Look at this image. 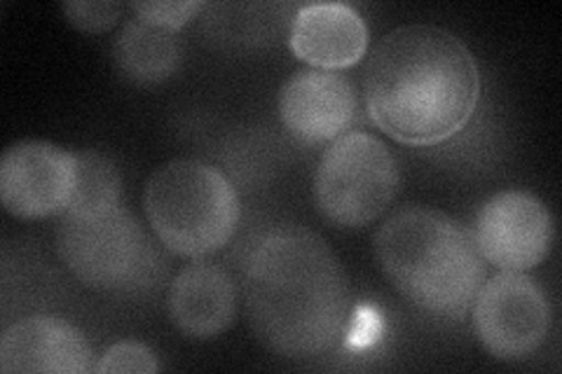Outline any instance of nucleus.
Segmentation results:
<instances>
[{
	"instance_id": "nucleus-14",
	"label": "nucleus",
	"mask_w": 562,
	"mask_h": 374,
	"mask_svg": "<svg viewBox=\"0 0 562 374\" xmlns=\"http://www.w3.org/2000/svg\"><path fill=\"white\" fill-rule=\"evenodd\" d=\"M113 57L120 73L132 82L160 84L179 73L183 49L173 33L132 20L120 29Z\"/></svg>"
},
{
	"instance_id": "nucleus-13",
	"label": "nucleus",
	"mask_w": 562,
	"mask_h": 374,
	"mask_svg": "<svg viewBox=\"0 0 562 374\" xmlns=\"http://www.w3.org/2000/svg\"><path fill=\"white\" fill-rule=\"evenodd\" d=\"M289 45L310 68L340 73L366 57L368 26L347 3H310L293 16Z\"/></svg>"
},
{
	"instance_id": "nucleus-18",
	"label": "nucleus",
	"mask_w": 562,
	"mask_h": 374,
	"mask_svg": "<svg viewBox=\"0 0 562 374\" xmlns=\"http://www.w3.org/2000/svg\"><path fill=\"white\" fill-rule=\"evenodd\" d=\"M125 5L117 0H68L64 3V16L70 26L85 33H105L122 20Z\"/></svg>"
},
{
	"instance_id": "nucleus-3",
	"label": "nucleus",
	"mask_w": 562,
	"mask_h": 374,
	"mask_svg": "<svg viewBox=\"0 0 562 374\" xmlns=\"http://www.w3.org/2000/svg\"><path fill=\"white\" fill-rule=\"evenodd\" d=\"M373 248L392 286L434 318H464L485 281V260L471 235L438 208L396 211L380 225Z\"/></svg>"
},
{
	"instance_id": "nucleus-8",
	"label": "nucleus",
	"mask_w": 562,
	"mask_h": 374,
	"mask_svg": "<svg viewBox=\"0 0 562 374\" xmlns=\"http://www.w3.org/2000/svg\"><path fill=\"white\" fill-rule=\"evenodd\" d=\"M80 162L49 140H16L0 159V202L20 220L61 218L78 192Z\"/></svg>"
},
{
	"instance_id": "nucleus-15",
	"label": "nucleus",
	"mask_w": 562,
	"mask_h": 374,
	"mask_svg": "<svg viewBox=\"0 0 562 374\" xmlns=\"http://www.w3.org/2000/svg\"><path fill=\"white\" fill-rule=\"evenodd\" d=\"M80 181L76 200L66 213H97L122 204V175L109 155L99 150L78 152Z\"/></svg>"
},
{
	"instance_id": "nucleus-5",
	"label": "nucleus",
	"mask_w": 562,
	"mask_h": 374,
	"mask_svg": "<svg viewBox=\"0 0 562 374\" xmlns=\"http://www.w3.org/2000/svg\"><path fill=\"white\" fill-rule=\"evenodd\" d=\"M398 188L401 169L394 152L366 132L330 140L312 175L316 211L342 229H361L382 218Z\"/></svg>"
},
{
	"instance_id": "nucleus-17",
	"label": "nucleus",
	"mask_w": 562,
	"mask_h": 374,
	"mask_svg": "<svg viewBox=\"0 0 562 374\" xmlns=\"http://www.w3.org/2000/svg\"><path fill=\"white\" fill-rule=\"evenodd\" d=\"M130 10L138 22L176 33L195 20L202 3L198 0H144V3H132Z\"/></svg>"
},
{
	"instance_id": "nucleus-12",
	"label": "nucleus",
	"mask_w": 562,
	"mask_h": 374,
	"mask_svg": "<svg viewBox=\"0 0 562 374\" xmlns=\"http://www.w3.org/2000/svg\"><path fill=\"white\" fill-rule=\"evenodd\" d=\"M167 309L176 330L188 340H216L237 320V283L221 264L195 260L173 276Z\"/></svg>"
},
{
	"instance_id": "nucleus-1",
	"label": "nucleus",
	"mask_w": 562,
	"mask_h": 374,
	"mask_svg": "<svg viewBox=\"0 0 562 374\" xmlns=\"http://www.w3.org/2000/svg\"><path fill=\"white\" fill-rule=\"evenodd\" d=\"M481 99V70L454 33L431 24L382 35L363 70V103L380 132L427 148L460 134Z\"/></svg>"
},
{
	"instance_id": "nucleus-4",
	"label": "nucleus",
	"mask_w": 562,
	"mask_h": 374,
	"mask_svg": "<svg viewBox=\"0 0 562 374\" xmlns=\"http://www.w3.org/2000/svg\"><path fill=\"white\" fill-rule=\"evenodd\" d=\"M144 211L157 241L188 260L223 251L241 218L231 178L200 159H171L155 169L144 190Z\"/></svg>"
},
{
	"instance_id": "nucleus-7",
	"label": "nucleus",
	"mask_w": 562,
	"mask_h": 374,
	"mask_svg": "<svg viewBox=\"0 0 562 374\" xmlns=\"http://www.w3.org/2000/svg\"><path fill=\"white\" fill-rule=\"evenodd\" d=\"M471 324L492 359L520 363L549 340L551 299L527 272H499L481 283L471 302Z\"/></svg>"
},
{
	"instance_id": "nucleus-6",
	"label": "nucleus",
	"mask_w": 562,
	"mask_h": 374,
	"mask_svg": "<svg viewBox=\"0 0 562 374\" xmlns=\"http://www.w3.org/2000/svg\"><path fill=\"white\" fill-rule=\"evenodd\" d=\"M55 237L66 270L92 291H132L153 270L146 229L122 204L97 213H64Z\"/></svg>"
},
{
	"instance_id": "nucleus-9",
	"label": "nucleus",
	"mask_w": 562,
	"mask_h": 374,
	"mask_svg": "<svg viewBox=\"0 0 562 374\" xmlns=\"http://www.w3.org/2000/svg\"><path fill=\"white\" fill-rule=\"evenodd\" d=\"M471 239L485 264L499 272H530L551 253L553 216L532 192L504 190L479 208Z\"/></svg>"
},
{
	"instance_id": "nucleus-16",
	"label": "nucleus",
	"mask_w": 562,
	"mask_h": 374,
	"mask_svg": "<svg viewBox=\"0 0 562 374\" xmlns=\"http://www.w3.org/2000/svg\"><path fill=\"white\" fill-rule=\"evenodd\" d=\"M94 372L99 374H155L160 372V363L150 347L125 340L105 349L94 365Z\"/></svg>"
},
{
	"instance_id": "nucleus-2",
	"label": "nucleus",
	"mask_w": 562,
	"mask_h": 374,
	"mask_svg": "<svg viewBox=\"0 0 562 374\" xmlns=\"http://www.w3.org/2000/svg\"><path fill=\"white\" fill-rule=\"evenodd\" d=\"M244 305L258 340L291 361L336 351L349 326L351 283L336 251L310 229H279L246 267Z\"/></svg>"
},
{
	"instance_id": "nucleus-10",
	"label": "nucleus",
	"mask_w": 562,
	"mask_h": 374,
	"mask_svg": "<svg viewBox=\"0 0 562 374\" xmlns=\"http://www.w3.org/2000/svg\"><path fill=\"white\" fill-rule=\"evenodd\" d=\"M279 120L303 144H330L355 127L359 113L357 87L338 70L297 68L281 84Z\"/></svg>"
},
{
	"instance_id": "nucleus-11",
	"label": "nucleus",
	"mask_w": 562,
	"mask_h": 374,
	"mask_svg": "<svg viewBox=\"0 0 562 374\" xmlns=\"http://www.w3.org/2000/svg\"><path fill=\"white\" fill-rule=\"evenodd\" d=\"M94 365L82 330L59 316H26L0 337V370L5 374H87Z\"/></svg>"
}]
</instances>
